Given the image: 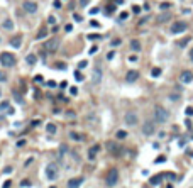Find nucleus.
Returning a JSON list of instances; mask_svg holds the SVG:
<instances>
[{
	"label": "nucleus",
	"mask_w": 193,
	"mask_h": 188,
	"mask_svg": "<svg viewBox=\"0 0 193 188\" xmlns=\"http://www.w3.org/2000/svg\"><path fill=\"white\" fill-rule=\"evenodd\" d=\"M125 19H129V14L127 12H122V14H120V17H119V21H125Z\"/></svg>",
	"instance_id": "29"
},
{
	"label": "nucleus",
	"mask_w": 193,
	"mask_h": 188,
	"mask_svg": "<svg viewBox=\"0 0 193 188\" xmlns=\"http://www.w3.org/2000/svg\"><path fill=\"white\" fill-rule=\"evenodd\" d=\"M190 60L193 61V49H191V51H190Z\"/></svg>",
	"instance_id": "58"
},
{
	"label": "nucleus",
	"mask_w": 193,
	"mask_h": 188,
	"mask_svg": "<svg viewBox=\"0 0 193 188\" xmlns=\"http://www.w3.org/2000/svg\"><path fill=\"white\" fill-rule=\"evenodd\" d=\"M115 58V53H108L107 54V60H114Z\"/></svg>",
	"instance_id": "46"
},
{
	"label": "nucleus",
	"mask_w": 193,
	"mask_h": 188,
	"mask_svg": "<svg viewBox=\"0 0 193 188\" xmlns=\"http://www.w3.org/2000/svg\"><path fill=\"white\" fill-rule=\"evenodd\" d=\"M178 144H180V147H183V146L186 144V139H180V141H178Z\"/></svg>",
	"instance_id": "44"
},
{
	"label": "nucleus",
	"mask_w": 193,
	"mask_h": 188,
	"mask_svg": "<svg viewBox=\"0 0 193 188\" xmlns=\"http://www.w3.org/2000/svg\"><path fill=\"white\" fill-rule=\"evenodd\" d=\"M164 176H168L169 180H175V178H176V175H175V173H166Z\"/></svg>",
	"instance_id": "41"
},
{
	"label": "nucleus",
	"mask_w": 193,
	"mask_h": 188,
	"mask_svg": "<svg viewBox=\"0 0 193 188\" xmlns=\"http://www.w3.org/2000/svg\"><path fill=\"white\" fill-rule=\"evenodd\" d=\"M80 5H82V7H86V5H88V0H82V4Z\"/></svg>",
	"instance_id": "55"
},
{
	"label": "nucleus",
	"mask_w": 193,
	"mask_h": 188,
	"mask_svg": "<svg viewBox=\"0 0 193 188\" xmlns=\"http://www.w3.org/2000/svg\"><path fill=\"white\" fill-rule=\"evenodd\" d=\"M125 124L127 125H137V114H136V112H127V114H125Z\"/></svg>",
	"instance_id": "7"
},
{
	"label": "nucleus",
	"mask_w": 193,
	"mask_h": 188,
	"mask_svg": "<svg viewBox=\"0 0 193 188\" xmlns=\"http://www.w3.org/2000/svg\"><path fill=\"white\" fill-rule=\"evenodd\" d=\"M0 43H2V37H0Z\"/></svg>",
	"instance_id": "63"
},
{
	"label": "nucleus",
	"mask_w": 193,
	"mask_h": 188,
	"mask_svg": "<svg viewBox=\"0 0 193 188\" xmlns=\"http://www.w3.org/2000/svg\"><path fill=\"white\" fill-rule=\"evenodd\" d=\"M22 7H24V10H26L27 14H36L39 9V5L36 4V2H32V0H26V2L22 4Z\"/></svg>",
	"instance_id": "6"
},
{
	"label": "nucleus",
	"mask_w": 193,
	"mask_h": 188,
	"mask_svg": "<svg viewBox=\"0 0 193 188\" xmlns=\"http://www.w3.org/2000/svg\"><path fill=\"white\" fill-rule=\"evenodd\" d=\"M2 27H4L5 31H12V29H14V22H12V19H5L4 24H2Z\"/></svg>",
	"instance_id": "17"
},
{
	"label": "nucleus",
	"mask_w": 193,
	"mask_h": 188,
	"mask_svg": "<svg viewBox=\"0 0 193 188\" xmlns=\"http://www.w3.org/2000/svg\"><path fill=\"white\" fill-rule=\"evenodd\" d=\"M46 131H47V134H56V131H58V127H56V124H47L46 125Z\"/></svg>",
	"instance_id": "19"
},
{
	"label": "nucleus",
	"mask_w": 193,
	"mask_h": 188,
	"mask_svg": "<svg viewBox=\"0 0 193 188\" xmlns=\"http://www.w3.org/2000/svg\"><path fill=\"white\" fill-rule=\"evenodd\" d=\"M105 12H107V14H112V12H114V5H110V7H108V9L105 10Z\"/></svg>",
	"instance_id": "53"
},
{
	"label": "nucleus",
	"mask_w": 193,
	"mask_h": 188,
	"mask_svg": "<svg viewBox=\"0 0 193 188\" xmlns=\"http://www.w3.org/2000/svg\"><path fill=\"white\" fill-rule=\"evenodd\" d=\"M14 112H15V110H14L12 107H9V109H7V114H9V115H14Z\"/></svg>",
	"instance_id": "50"
},
{
	"label": "nucleus",
	"mask_w": 193,
	"mask_h": 188,
	"mask_svg": "<svg viewBox=\"0 0 193 188\" xmlns=\"http://www.w3.org/2000/svg\"><path fill=\"white\" fill-rule=\"evenodd\" d=\"M159 75H161V68H153V71H151V76H153V78H158Z\"/></svg>",
	"instance_id": "24"
},
{
	"label": "nucleus",
	"mask_w": 193,
	"mask_h": 188,
	"mask_svg": "<svg viewBox=\"0 0 193 188\" xmlns=\"http://www.w3.org/2000/svg\"><path fill=\"white\" fill-rule=\"evenodd\" d=\"M75 78H76V81H83V80H85L83 73H80V71H75Z\"/></svg>",
	"instance_id": "27"
},
{
	"label": "nucleus",
	"mask_w": 193,
	"mask_h": 188,
	"mask_svg": "<svg viewBox=\"0 0 193 188\" xmlns=\"http://www.w3.org/2000/svg\"><path fill=\"white\" fill-rule=\"evenodd\" d=\"M137 78H139L137 70H129L127 75H125V81H127V83H134V81H137Z\"/></svg>",
	"instance_id": "8"
},
{
	"label": "nucleus",
	"mask_w": 193,
	"mask_h": 188,
	"mask_svg": "<svg viewBox=\"0 0 193 188\" xmlns=\"http://www.w3.org/2000/svg\"><path fill=\"white\" fill-rule=\"evenodd\" d=\"M117 181H119V171L115 168H112V170H108L107 176H105V183H107V186H115Z\"/></svg>",
	"instance_id": "2"
},
{
	"label": "nucleus",
	"mask_w": 193,
	"mask_h": 188,
	"mask_svg": "<svg viewBox=\"0 0 193 188\" xmlns=\"http://www.w3.org/2000/svg\"><path fill=\"white\" fill-rule=\"evenodd\" d=\"M171 7V4L169 2H164V4H161V9H169Z\"/></svg>",
	"instance_id": "37"
},
{
	"label": "nucleus",
	"mask_w": 193,
	"mask_h": 188,
	"mask_svg": "<svg viewBox=\"0 0 193 188\" xmlns=\"http://www.w3.org/2000/svg\"><path fill=\"white\" fill-rule=\"evenodd\" d=\"M88 39H100L98 34H88Z\"/></svg>",
	"instance_id": "42"
},
{
	"label": "nucleus",
	"mask_w": 193,
	"mask_h": 188,
	"mask_svg": "<svg viewBox=\"0 0 193 188\" xmlns=\"http://www.w3.org/2000/svg\"><path fill=\"white\" fill-rule=\"evenodd\" d=\"M86 64H88V63H86V61H82V63H80V64H78V68H85V66H86Z\"/></svg>",
	"instance_id": "52"
},
{
	"label": "nucleus",
	"mask_w": 193,
	"mask_h": 188,
	"mask_svg": "<svg viewBox=\"0 0 193 188\" xmlns=\"http://www.w3.org/2000/svg\"><path fill=\"white\" fill-rule=\"evenodd\" d=\"M58 175H60V170H58V166H56L54 163H49L46 166V176L47 180H58Z\"/></svg>",
	"instance_id": "4"
},
{
	"label": "nucleus",
	"mask_w": 193,
	"mask_h": 188,
	"mask_svg": "<svg viewBox=\"0 0 193 188\" xmlns=\"http://www.w3.org/2000/svg\"><path fill=\"white\" fill-rule=\"evenodd\" d=\"M115 137L117 139H125V137H127V132H125V131H117Z\"/></svg>",
	"instance_id": "25"
},
{
	"label": "nucleus",
	"mask_w": 193,
	"mask_h": 188,
	"mask_svg": "<svg viewBox=\"0 0 193 188\" xmlns=\"http://www.w3.org/2000/svg\"><path fill=\"white\" fill-rule=\"evenodd\" d=\"M98 51V47L97 46H93V47H90V54H95V53Z\"/></svg>",
	"instance_id": "43"
},
{
	"label": "nucleus",
	"mask_w": 193,
	"mask_h": 188,
	"mask_svg": "<svg viewBox=\"0 0 193 188\" xmlns=\"http://www.w3.org/2000/svg\"><path fill=\"white\" fill-rule=\"evenodd\" d=\"M161 178H163V175H156V176H153L149 181H151V185H159L161 183Z\"/></svg>",
	"instance_id": "21"
},
{
	"label": "nucleus",
	"mask_w": 193,
	"mask_h": 188,
	"mask_svg": "<svg viewBox=\"0 0 193 188\" xmlns=\"http://www.w3.org/2000/svg\"><path fill=\"white\" fill-rule=\"evenodd\" d=\"M92 81H93V85H100V81H102V70L97 66L93 70V75H92Z\"/></svg>",
	"instance_id": "9"
},
{
	"label": "nucleus",
	"mask_w": 193,
	"mask_h": 188,
	"mask_svg": "<svg viewBox=\"0 0 193 188\" xmlns=\"http://www.w3.org/2000/svg\"><path fill=\"white\" fill-rule=\"evenodd\" d=\"M49 188H56V186H49Z\"/></svg>",
	"instance_id": "62"
},
{
	"label": "nucleus",
	"mask_w": 193,
	"mask_h": 188,
	"mask_svg": "<svg viewBox=\"0 0 193 188\" xmlns=\"http://www.w3.org/2000/svg\"><path fill=\"white\" fill-rule=\"evenodd\" d=\"M169 99H171L173 102H176V100L180 99V95H176V93H173V95H169Z\"/></svg>",
	"instance_id": "39"
},
{
	"label": "nucleus",
	"mask_w": 193,
	"mask_h": 188,
	"mask_svg": "<svg viewBox=\"0 0 193 188\" xmlns=\"http://www.w3.org/2000/svg\"><path fill=\"white\" fill-rule=\"evenodd\" d=\"M34 80H36V81H37V83H41V81H44V78H43V76H41V75H37V76H36V78H34Z\"/></svg>",
	"instance_id": "45"
},
{
	"label": "nucleus",
	"mask_w": 193,
	"mask_h": 188,
	"mask_svg": "<svg viewBox=\"0 0 193 188\" xmlns=\"http://www.w3.org/2000/svg\"><path fill=\"white\" fill-rule=\"evenodd\" d=\"M100 151V146L98 144H95L92 146L90 149H88V159H95V156H97V153Z\"/></svg>",
	"instance_id": "16"
},
{
	"label": "nucleus",
	"mask_w": 193,
	"mask_h": 188,
	"mask_svg": "<svg viewBox=\"0 0 193 188\" xmlns=\"http://www.w3.org/2000/svg\"><path fill=\"white\" fill-rule=\"evenodd\" d=\"M129 60H130V61H137V56H136V54H132L130 58H129Z\"/></svg>",
	"instance_id": "57"
},
{
	"label": "nucleus",
	"mask_w": 193,
	"mask_h": 188,
	"mask_svg": "<svg viewBox=\"0 0 193 188\" xmlns=\"http://www.w3.org/2000/svg\"><path fill=\"white\" fill-rule=\"evenodd\" d=\"M83 181H85V180H83L82 176H78V178H71L68 181V188H80Z\"/></svg>",
	"instance_id": "12"
},
{
	"label": "nucleus",
	"mask_w": 193,
	"mask_h": 188,
	"mask_svg": "<svg viewBox=\"0 0 193 188\" xmlns=\"http://www.w3.org/2000/svg\"><path fill=\"white\" fill-rule=\"evenodd\" d=\"M9 107H10V103L7 102V100H4V102L0 103V112H2V110H7Z\"/></svg>",
	"instance_id": "26"
},
{
	"label": "nucleus",
	"mask_w": 193,
	"mask_h": 188,
	"mask_svg": "<svg viewBox=\"0 0 193 188\" xmlns=\"http://www.w3.org/2000/svg\"><path fill=\"white\" fill-rule=\"evenodd\" d=\"M130 49H132V51H141V43H139L137 39H132V41H130Z\"/></svg>",
	"instance_id": "18"
},
{
	"label": "nucleus",
	"mask_w": 193,
	"mask_h": 188,
	"mask_svg": "<svg viewBox=\"0 0 193 188\" xmlns=\"http://www.w3.org/2000/svg\"><path fill=\"white\" fill-rule=\"evenodd\" d=\"M0 99H2V90H0Z\"/></svg>",
	"instance_id": "60"
},
{
	"label": "nucleus",
	"mask_w": 193,
	"mask_h": 188,
	"mask_svg": "<svg viewBox=\"0 0 193 188\" xmlns=\"http://www.w3.org/2000/svg\"><path fill=\"white\" fill-rule=\"evenodd\" d=\"M58 47H60V41H58V39H51V41H47L46 43V49L47 51H51V53H54Z\"/></svg>",
	"instance_id": "13"
},
{
	"label": "nucleus",
	"mask_w": 193,
	"mask_h": 188,
	"mask_svg": "<svg viewBox=\"0 0 193 188\" xmlns=\"http://www.w3.org/2000/svg\"><path fill=\"white\" fill-rule=\"evenodd\" d=\"M64 29H66V32H71V31H73V26H71V24H68Z\"/></svg>",
	"instance_id": "48"
},
{
	"label": "nucleus",
	"mask_w": 193,
	"mask_h": 188,
	"mask_svg": "<svg viewBox=\"0 0 193 188\" xmlns=\"http://www.w3.org/2000/svg\"><path fill=\"white\" fill-rule=\"evenodd\" d=\"M12 93H14V99H15V102H17V103H24V100H22V95L19 93L17 90H14Z\"/></svg>",
	"instance_id": "23"
},
{
	"label": "nucleus",
	"mask_w": 193,
	"mask_h": 188,
	"mask_svg": "<svg viewBox=\"0 0 193 188\" xmlns=\"http://www.w3.org/2000/svg\"><path fill=\"white\" fill-rule=\"evenodd\" d=\"M186 22H181V21H178V22H175V24H173L171 26V34H181V32H185V31H186Z\"/></svg>",
	"instance_id": "5"
},
{
	"label": "nucleus",
	"mask_w": 193,
	"mask_h": 188,
	"mask_svg": "<svg viewBox=\"0 0 193 188\" xmlns=\"http://www.w3.org/2000/svg\"><path fill=\"white\" fill-rule=\"evenodd\" d=\"M186 115H188V117L193 115V107H186Z\"/></svg>",
	"instance_id": "32"
},
{
	"label": "nucleus",
	"mask_w": 193,
	"mask_h": 188,
	"mask_svg": "<svg viewBox=\"0 0 193 188\" xmlns=\"http://www.w3.org/2000/svg\"><path fill=\"white\" fill-rule=\"evenodd\" d=\"M0 81H7V75L4 71H0Z\"/></svg>",
	"instance_id": "34"
},
{
	"label": "nucleus",
	"mask_w": 193,
	"mask_h": 188,
	"mask_svg": "<svg viewBox=\"0 0 193 188\" xmlns=\"http://www.w3.org/2000/svg\"><path fill=\"white\" fill-rule=\"evenodd\" d=\"M191 137H193V131H191Z\"/></svg>",
	"instance_id": "61"
},
{
	"label": "nucleus",
	"mask_w": 193,
	"mask_h": 188,
	"mask_svg": "<svg viewBox=\"0 0 193 188\" xmlns=\"http://www.w3.org/2000/svg\"><path fill=\"white\" fill-rule=\"evenodd\" d=\"M166 19H169V15H159V19H158V22H164Z\"/></svg>",
	"instance_id": "36"
},
{
	"label": "nucleus",
	"mask_w": 193,
	"mask_h": 188,
	"mask_svg": "<svg viewBox=\"0 0 193 188\" xmlns=\"http://www.w3.org/2000/svg\"><path fill=\"white\" fill-rule=\"evenodd\" d=\"M168 117H169V114H168L166 109L159 107V105L154 109V120H156V122L163 124V122H166V120H168Z\"/></svg>",
	"instance_id": "3"
},
{
	"label": "nucleus",
	"mask_w": 193,
	"mask_h": 188,
	"mask_svg": "<svg viewBox=\"0 0 193 188\" xmlns=\"http://www.w3.org/2000/svg\"><path fill=\"white\" fill-rule=\"evenodd\" d=\"M164 161V156H159L158 159H156V163H163Z\"/></svg>",
	"instance_id": "56"
},
{
	"label": "nucleus",
	"mask_w": 193,
	"mask_h": 188,
	"mask_svg": "<svg viewBox=\"0 0 193 188\" xmlns=\"http://www.w3.org/2000/svg\"><path fill=\"white\" fill-rule=\"evenodd\" d=\"M60 86H61V88H66V86H68V81H61Z\"/></svg>",
	"instance_id": "51"
},
{
	"label": "nucleus",
	"mask_w": 193,
	"mask_h": 188,
	"mask_svg": "<svg viewBox=\"0 0 193 188\" xmlns=\"http://www.w3.org/2000/svg\"><path fill=\"white\" fill-rule=\"evenodd\" d=\"M54 66H56L58 70H66V64H64V63H56Z\"/></svg>",
	"instance_id": "30"
},
{
	"label": "nucleus",
	"mask_w": 193,
	"mask_h": 188,
	"mask_svg": "<svg viewBox=\"0 0 193 188\" xmlns=\"http://www.w3.org/2000/svg\"><path fill=\"white\" fill-rule=\"evenodd\" d=\"M47 34V31H41V32H37V39H44Z\"/></svg>",
	"instance_id": "28"
},
{
	"label": "nucleus",
	"mask_w": 193,
	"mask_h": 188,
	"mask_svg": "<svg viewBox=\"0 0 193 188\" xmlns=\"http://www.w3.org/2000/svg\"><path fill=\"white\" fill-rule=\"evenodd\" d=\"M69 137H71L73 141H83V136H82V134H78V132H75V131L69 132Z\"/></svg>",
	"instance_id": "20"
},
{
	"label": "nucleus",
	"mask_w": 193,
	"mask_h": 188,
	"mask_svg": "<svg viewBox=\"0 0 193 188\" xmlns=\"http://www.w3.org/2000/svg\"><path fill=\"white\" fill-rule=\"evenodd\" d=\"M46 85L49 86V88H54V86H56V81H53V80H51V81H47Z\"/></svg>",
	"instance_id": "40"
},
{
	"label": "nucleus",
	"mask_w": 193,
	"mask_h": 188,
	"mask_svg": "<svg viewBox=\"0 0 193 188\" xmlns=\"http://www.w3.org/2000/svg\"><path fill=\"white\" fill-rule=\"evenodd\" d=\"M107 149L110 151L112 154H119V149H120V147H119V144H117V142L108 141V142H107Z\"/></svg>",
	"instance_id": "15"
},
{
	"label": "nucleus",
	"mask_w": 193,
	"mask_h": 188,
	"mask_svg": "<svg viewBox=\"0 0 193 188\" xmlns=\"http://www.w3.org/2000/svg\"><path fill=\"white\" fill-rule=\"evenodd\" d=\"M47 22H49L51 26H56V17H54V15H51V17L47 19Z\"/></svg>",
	"instance_id": "31"
},
{
	"label": "nucleus",
	"mask_w": 193,
	"mask_h": 188,
	"mask_svg": "<svg viewBox=\"0 0 193 188\" xmlns=\"http://www.w3.org/2000/svg\"><path fill=\"white\" fill-rule=\"evenodd\" d=\"M0 63H2V66H5V68H10V66H14L15 64V56L12 54V53H0Z\"/></svg>",
	"instance_id": "1"
},
{
	"label": "nucleus",
	"mask_w": 193,
	"mask_h": 188,
	"mask_svg": "<svg viewBox=\"0 0 193 188\" xmlns=\"http://www.w3.org/2000/svg\"><path fill=\"white\" fill-rule=\"evenodd\" d=\"M120 43H122V41H120V39H114V41H112V46L115 47V46H119Z\"/></svg>",
	"instance_id": "38"
},
{
	"label": "nucleus",
	"mask_w": 193,
	"mask_h": 188,
	"mask_svg": "<svg viewBox=\"0 0 193 188\" xmlns=\"http://www.w3.org/2000/svg\"><path fill=\"white\" fill-rule=\"evenodd\" d=\"M73 19H75L76 22H82V21H83V17H82V15H78V14H75V15H73Z\"/></svg>",
	"instance_id": "35"
},
{
	"label": "nucleus",
	"mask_w": 193,
	"mask_h": 188,
	"mask_svg": "<svg viewBox=\"0 0 193 188\" xmlns=\"http://www.w3.org/2000/svg\"><path fill=\"white\" fill-rule=\"evenodd\" d=\"M69 92H71V95H76V93H78V90L75 88V86H73V88H71V90H69Z\"/></svg>",
	"instance_id": "54"
},
{
	"label": "nucleus",
	"mask_w": 193,
	"mask_h": 188,
	"mask_svg": "<svg viewBox=\"0 0 193 188\" xmlns=\"http://www.w3.org/2000/svg\"><path fill=\"white\" fill-rule=\"evenodd\" d=\"M154 131H156V127H154V124H153L151 120H147L146 124L142 125V132L146 134V136H151V134H154Z\"/></svg>",
	"instance_id": "10"
},
{
	"label": "nucleus",
	"mask_w": 193,
	"mask_h": 188,
	"mask_svg": "<svg viewBox=\"0 0 193 188\" xmlns=\"http://www.w3.org/2000/svg\"><path fill=\"white\" fill-rule=\"evenodd\" d=\"M188 154H190V156H193V151H188Z\"/></svg>",
	"instance_id": "59"
},
{
	"label": "nucleus",
	"mask_w": 193,
	"mask_h": 188,
	"mask_svg": "<svg viewBox=\"0 0 193 188\" xmlns=\"http://www.w3.org/2000/svg\"><path fill=\"white\" fill-rule=\"evenodd\" d=\"M10 46L15 47V49H21V46H22V36H14V37L10 39Z\"/></svg>",
	"instance_id": "14"
},
{
	"label": "nucleus",
	"mask_w": 193,
	"mask_h": 188,
	"mask_svg": "<svg viewBox=\"0 0 193 188\" xmlns=\"http://www.w3.org/2000/svg\"><path fill=\"white\" fill-rule=\"evenodd\" d=\"M21 185H22V186H31V181H29V180H22Z\"/></svg>",
	"instance_id": "33"
},
{
	"label": "nucleus",
	"mask_w": 193,
	"mask_h": 188,
	"mask_svg": "<svg viewBox=\"0 0 193 188\" xmlns=\"http://www.w3.org/2000/svg\"><path fill=\"white\" fill-rule=\"evenodd\" d=\"M180 80H181V83H190V81H193V71H181V75H180Z\"/></svg>",
	"instance_id": "11"
},
{
	"label": "nucleus",
	"mask_w": 193,
	"mask_h": 188,
	"mask_svg": "<svg viewBox=\"0 0 193 188\" xmlns=\"http://www.w3.org/2000/svg\"><path fill=\"white\" fill-rule=\"evenodd\" d=\"M90 24H92V27H100V24H98V22H97V21H92Z\"/></svg>",
	"instance_id": "49"
},
{
	"label": "nucleus",
	"mask_w": 193,
	"mask_h": 188,
	"mask_svg": "<svg viewBox=\"0 0 193 188\" xmlns=\"http://www.w3.org/2000/svg\"><path fill=\"white\" fill-rule=\"evenodd\" d=\"M26 61L32 66V64H36V61H37V58H36V54H27V58H26Z\"/></svg>",
	"instance_id": "22"
},
{
	"label": "nucleus",
	"mask_w": 193,
	"mask_h": 188,
	"mask_svg": "<svg viewBox=\"0 0 193 188\" xmlns=\"http://www.w3.org/2000/svg\"><path fill=\"white\" fill-rule=\"evenodd\" d=\"M54 7L56 9H61V2L60 0H54Z\"/></svg>",
	"instance_id": "47"
}]
</instances>
